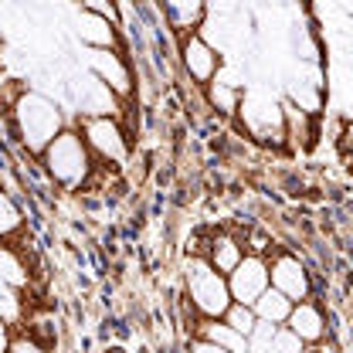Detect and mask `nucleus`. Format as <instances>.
Instances as JSON below:
<instances>
[{
	"instance_id": "7ed1b4c3",
	"label": "nucleus",
	"mask_w": 353,
	"mask_h": 353,
	"mask_svg": "<svg viewBox=\"0 0 353 353\" xmlns=\"http://www.w3.org/2000/svg\"><path fill=\"white\" fill-rule=\"evenodd\" d=\"M75 130L88 143L99 170L105 174H123L132 163V132L116 116H72Z\"/></svg>"
},
{
	"instance_id": "1a4fd4ad",
	"label": "nucleus",
	"mask_w": 353,
	"mask_h": 353,
	"mask_svg": "<svg viewBox=\"0 0 353 353\" xmlns=\"http://www.w3.org/2000/svg\"><path fill=\"white\" fill-rule=\"evenodd\" d=\"M123 24L102 17V14H88V10H75L72 17V34L75 41H82L88 51H116L123 48Z\"/></svg>"
},
{
	"instance_id": "9b49d317",
	"label": "nucleus",
	"mask_w": 353,
	"mask_h": 353,
	"mask_svg": "<svg viewBox=\"0 0 353 353\" xmlns=\"http://www.w3.org/2000/svg\"><path fill=\"white\" fill-rule=\"evenodd\" d=\"M197 255H204L221 275H231V272L238 268V262L248 255V248H245V238H241V234L221 228V231H211V234H208V245H204V252H197Z\"/></svg>"
},
{
	"instance_id": "6ab92c4d",
	"label": "nucleus",
	"mask_w": 353,
	"mask_h": 353,
	"mask_svg": "<svg viewBox=\"0 0 353 353\" xmlns=\"http://www.w3.org/2000/svg\"><path fill=\"white\" fill-rule=\"evenodd\" d=\"M224 323H228L231 330H238L241 336H248V340L259 333V316H255V309L241 306V303H231V309L224 312Z\"/></svg>"
},
{
	"instance_id": "9d476101",
	"label": "nucleus",
	"mask_w": 353,
	"mask_h": 353,
	"mask_svg": "<svg viewBox=\"0 0 353 353\" xmlns=\"http://www.w3.org/2000/svg\"><path fill=\"white\" fill-rule=\"evenodd\" d=\"M157 10L174 38L194 34L208 17V0H157Z\"/></svg>"
},
{
	"instance_id": "5701e85b",
	"label": "nucleus",
	"mask_w": 353,
	"mask_h": 353,
	"mask_svg": "<svg viewBox=\"0 0 353 353\" xmlns=\"http://www.w3.org/2000/svg\"><path fill=\"white\" fill-rule=\"evenodd\" d=\"M7 353H48V347H44L38 336H31V333H17L10 340V350Z\"/></svg>"
},
{
	"instance_id": "b1692460",
	"label": "nucleus",
	"mask_w": 353,
	"mask_h": 353,
	"mask_svg": "<svg viewBox=\"0 0 353 353\" xmlns=\"http://www.w3.org/2000/svg\"><path fill=\"white\" fill-rule=\"evenodd\" d=\"M187 353H228L214 347V343H208V340H201V336H190V343H187Z\"/></svg>"
},
{
	"instance_id": "ddd939ff",
	"label": "nucleus",
	"mask_w": 353,
	"mask_h": 353,
	"mask_svg": "<svg viewBox=\"0 0 353 353\" xmlns=\"http://www.w3.org/2000/svg\"><path fill=\"white\" fill-rule=\"evenodd\" d=\"M282 130H285V146L289 150H312L316 146V116L303 112L299 105H292L289 99H282Z\"/></svg>"
},
{
	"instance_id": "20e7f679",
	"label": "nucleus",
	"mask_w": 353,
	"mask_h": 353,
	"mask_svg": "<svg viewBox=\"0 0 353 353\" xmlns=\"http://www.w3.org/2000/svg\"><path fill=\"white\" fill-rule=\"evenodd\" d=\"M183 296L201 319H224V312L234 303L228 275H221L204 255H190L183 262Z\"/></svg>"
},
{
	"instance_id": "aec40b11",
	"label": "nucleus",
	"mask_w": 353,
	"mask_h": 353,
	"mask_svg": "<svg viewBox=\"0 0 353 353\" xmlns=\"http://www.w3.org/2000/svg\"><path fill=\"white\" fill-rule=\"evenodd\" d=\"M0 319L7 326H17L24 319V292L21 289H10L0 282Z\"/></svg>"
},
{
	"instance_id": "f03ea898",
	"label": "nucleus",
	"mask_w": 353,
	"mask_h": 353,
	"mask_svg": "<svg viewBox=\"0 0 353 353\" xmlns=\"http://www.w3.org/2000/svg\"><path fill=\"white\" fill-rule=\"evenodd\" d=\"M38 167L48 176V183L54 190H65V194H75V190H92V183L102 176L88 143L82 139V132L75 130V123L68 130H61L38 157Z\"/></svg>"
},
{
	"instance_id": "2eb2a0df",
	"label": "nucleus",
	"mask_w": 353,
	"mask_h": 353,
	"mask_svg": "<svg viewBox=\"0 0 353 353\" xmlns=\"http://www.w3.org/2000/svg\"><path fill=\"white\" fill-rule=\"evenodd\" d=\"M0 282L21 292L31 285V262L17 245H0Z\"/></svg>"
},
{
	"instance_id": "f3484780",
	"label": "nucleus",
	"mask_w": 353,
	"mask_h": 353,
	"mask_svg": "<svg viewBox=\"0 0 353 353\" xmlns=\"http://www.w3.org/2000/svg\"><path fill=\"white\" fill-rule=\"evenodd\" d=\"M241 99H245V88L224 85L221 79H214L211 85H204V102H208L218 116H224V119H234V116H238Z\"/></svg>"
},
{
	"instance_id": "f257e3e1",
	"label": "nucleus",
	"mask_w": 353,
	"mask_h": 353,
	"mask_svg": "<svg viewBox=\"0 0 353 353\" xmlns=\"http://www.w3.org/2000/svg\"><path fill=\"white\" fill-rule=\"evenodd\" d=\"M68 126H72V119L65 116L61 102L44 95L41 88L24 85L17 92V99L10 102V109H7V130L14 136L17 150L31 160H38L48 150V143Z\"/></svg>"
},
{
	"instance_id": "a878e982",
	"label": "nucleus",
	"mask_w": 353,
	"mask_h": 353,
	"mask_svg": "<svg viewBox=\"0 0 353 353\" xmlns=\"http://www.w3.org/2000/svg\"><path fill=\"white\" fill-rule=\"evenodd\" d=\"M303 353H323V347H306Z\"/></svg>"
},
{
	"instance_id": "0eeeda50",
	"label": "nucleus",
	"mask_w": 353,
	"mask_h": 353,
	"mask_svg": "<svg viewBox=\"0 0 353 353\" xmlns=\"http://www.w3.org/2000/svg\"><path fill=\"white\" fill-rule=\"evenodd\" d=\"M268 275H272V289H279L292 303L312 299V272H309V265L296 252L275 248L268 255Z\"/></svg>"
},
{
	"instance_id": "dca6fc26",
	"label": "nucleus",
	"mask_w": 353,
	"mask_h": 353,
	"mask_svg": "<svg viewBox=\"0 0 353 353\" xmlns=\"http://www.w3.org/2000/svg\"><path fill=\"white\" fill-rule=\"evenodd\" d=\"M24 208L14 201L10 190H0V245H17L24 238Z\"/></svg>"
},
{
	"instance_id": "4be33fe9",
	"label": "nucleus",
	"mask_w": 353,
	"mask_h": 353,
	"mask_svg": "<svg viewBox=\"0 0 353 353\" xmlns=\"http://www.w3.org/2000/svg\"><path fill=\"white\" fill-rule=\"evenodd\" d=\"M79 10H88V14H102L116 24H123V10H119V0H75Z\"/></svg>"
},
{
	"instance_id": "a211bd4d",
	"label": "nucleus",
	"mask_w": 353,
	"mask_h": 353,
	"mask_svg": "<svg viewBox=\"0 0 353 353\" xmlns=\"http://www.w3.org/2000/svg\"><path fill=\"white\" fill-rule=\"evenodd\" d=\"M292 306H296V303H292L289 296H282L279 289H272V285H268V289L262 292V299H259V303H255L252 309H255L259 323L285 326V323H289V316H292Z\"/></svg>"
},
{
	"instance_id": "39448f33",
	"label": "nucleus",
	"mask_w": 353,
	"mask_h": 353,
	"mask_svg": "<svg viewBox=\"0 0 353 353\" xmlns=\"http://www.w3.org/2000/svg\"><path fill=\"white\" fill-rule=\"evenodd\" d=\"M85 68L109 88L126 109L136 102V68H132V58L126 54V48H116V51H88L85 48Z\"/></svg>"
},
{
	"instance_id": "412c9836",
	"label": "nucleus",
	"mask_w": 353,
	"mask_h": 353,
	"mask_svg": "<svg viewBox=\"0 0 353 353\" xmlns=\"http://www.w3.org/2000/svg\"><path fill=\"white\" fill-rule=\"evenodd\" d=\"M272 353H303L306 350V343L289 330V326H279L275 333H272V347H268Z\"/></svg>"
},
{
	"instance_id": "4468645a",
	"label": "nucleus",
	"mask_w": 353,
	"mask_h": 353,
	"mask_svg": "<svg viewBox=\"0 0 353 353\" xmlns=\"http://www.w3.org/2000/svg\"><path fill=\"white\" fill-rule=\"evenodd\" d=\"M194 336H201V340H208V343H214L228 353H252V340L241 336L238 330H231L224 319H201Z\"/></svg>"
},
{
	"instance_id": "393cba45",
	"label": "nucleus",
	"mask_w": 353,
	"mask_h": 353,
	"mask_svg": "<svg viewBox=\"0 0 353 353\" xmlns=\"http://www.w3.org/2000/svg\"><path fill=\"white\" fill-rule=\"evenodd\" d=\"M10 340H14V336H10V326H7V323L0 319V353L10 350Z\"/></svg>"
},
{
	"instance_id": "423d86ee",
	"label": "nucleus",
	"mask_w": 353,
	"mask_h": 353,
	"mask_svg": "<svg viewBox=\"0 0 353 353\" xmlns=\"http://www.w3.org/2000/svg\"><path fill=\"white\" fill-rule=\"evenodd\" d=\"M221 61H224V54H221L218 48H211L197 31L176 38V68H180V75L190 85H197V88L211 85L214 75H218Z\"/></svg>"
},
{
	"instance_id": "f8f14e48",
	"label": "nucleus",
	"mask_w": 353,
	"mask_h": 353,
	"mask_svg": "<svg viewBox=\"0 0 353 353\" xmlns=\"http://www.w3.org/2000/svg\"><path fill=\"white\" fill-rule=\"evenodd\" d=\"M306 347H319L326 336H330V323H326V312L323 306L316 303V299H303V303H296L292 306V316H289V323H285Z\"/></svg>"
},
{
	"instance_id": "6e6552de",
	"label": "nucleus",
	"mask_w": 353,
	"mask_h": 353,
	"mask_svg": "<svg viewBox=\"0 0 353 353\" xmlns=\"http://www.w3.org/2000/svg\"><path fill=\"white\" fill-rule=\"evenodd\" d=\"M268 285H272V275H268V255H255V252H248V255L238 262V268L228 275L231 299L241 303V306H255Z\"/></svg>"
}]
</instances>
